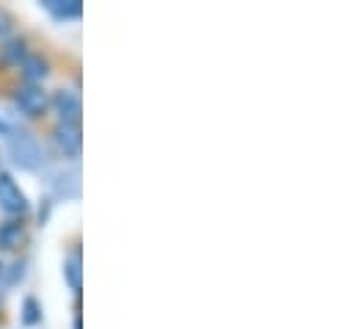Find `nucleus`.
Returning <instances> with one entry per match:
<instances>
[{"mask_svg":"<svg viewBox=\"0 0 357 329\" xmlns=\"http://www.w3.org/2000/svg\"><path fill=\"white\" fill-rule=\"evenodd\" d=\"M45 6L59 20H73V17H81V11H84L81 0H45Z\"/></svg>","mask_w":357,"mask_h":329,"instance_id":"nucleus-8","label":"nucleus"},{"mask_svg":"<svg viewBox=\"0 0 357 329\" xmlns=\"http://www.w3.org/2000/svg\"><path fill=\"white\" fill-rule=\"evenodd\" d=\"M0 208L11 216L28 213V197L8 171H0Z\"/></svg>","mask_w":357,"mask_h":329,"instance_id":"nucleus-2","label":"nucleus"},{"mask_svg":"<svg viewBox=\"0 0 357 329\" xmlns=\"http://www.w3.org/2000/svg\"><path fill=\"white\" fill-rule=\"evenodd\" d=\"M0 56H3V61H6V64L20 67V64H22V61L31 56V50H28V39H22V36L8 39V42L0 47Z\"/></svg>","mask_w":357,"mask_h":329,"instance_id":"nucleus-7","label":"nucleus"},{"mask_svg":"<svg viewBox=\"0 0 357 329\" xmlns=\"http://www.w3.org/2000/svg\"><path fill=\"white\" fill-rule=\"evenodd\" d=\"M50 105L56 108V114H59V119H61L64 125H81L84 108H81L78 91H73V89H59V91L53 94Z\"/></svg>","mask_w":357,"mask_h":329,"instance_id":"nucleus-3","label":"nucleus"},{"mask_svg":"<svg viewBox=\"0 0 357 329\" xmlns=\"http://www.w3.org/2000/svg\"><path fill=\"white\" fill-rule=\"evenodd\" d=\"M8 39H14V17H11L6 8H0V47H3Z\"/></svg>","mask_w":357,"mask_h":329,"instance_id":"nucleus-9","label":"nucleus"},{"mask_svg":"<svg viewBox=\"0 0 357 329\" xmlns=\"http://www.w3.org/2000/svg\"><path fill=\"white\" fill-rule=\"evenodd\" d=\"M11 100H14V105L20 108V114H25V116H31V119L42 116V114L50 108L47 91H45L42 86H33V83L17 86V89L11 91Z\"/></svg>","mask_w":357,"mask_h":329,"instance_id":"nucleus-1","label":"nucleus"},{"mask_svg":"<svg viewBox=\"0 0 357 329\" xmlns=\"http://www.w3.org/2000/svg\"><path fill=\"white\" fill-rule=\"evenodd\" d=\"M20 72L25 83H33V86H42V81L50 75V61L42 56V53H31L22 64H20Z\"/></svg>","mask_w":357,"mask_h":329,"instance_id":"nucleus-5","label":"nucleus"},{"mask_svg":"<svg viewBox=\"0 0 357 329\" xmlns=\"http://www.w3.org/2000/svg\"><path fill=\"white\" fill-rule=\"evenodd\" d=\"M53 141H56V147H59L67 158H78V155H81V147H84L81 125H64V122H59V125L53 128Z\"/></svg>","mask_w":357,"mask_h":329,"instance_id":"nucleus-4","label":"nucleus"},{"mask_svg":"<svg viewBox=\"0 0 357 329\" xmlns=\"http://www.w3.org/2000/svg\"><path fill=\"white\" fill-rule=\"evenodd\" d=\"M25 238H28V233H25V224L20 219H11V222L0 224V249L14 252V249L25 244Z\"/></svg>","mask_w":357,"mask_h":329,"instance_id":"nucleus-6","label":"nucleus"},{"mask_svg":"<svg viewBox=\"0 0 357 329\" xmlns=\"http://www.w3.org/2000/svg\"><path fill=\"white\" fill-rule=\"evenodd\" d=\"M25 316H22V321L28 324V327H33L36 321H39V305H36V299H25Z\"/></svg>","mask_w":357,"mask_h":329,"instance_id":"nucleus-11","label":"nucleus"},{"mask_svg":"<svg viewBox=\"0 0 357 329\" xmlns=\"http://www.w3.org/2000/svg\"><path fill=\"white\" fill-rule=\"evenodd\" d=\"M64 274H67L70 285L78 291V288H81V266H78V257H70V260H67V268H64Z\"/></svg>","mask_w":357,"mask_h":329,"instance_id":"nucleus-10","label":"nucleus"}]
</instances>
